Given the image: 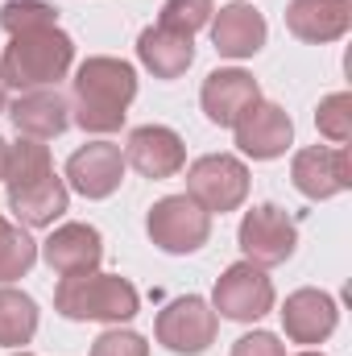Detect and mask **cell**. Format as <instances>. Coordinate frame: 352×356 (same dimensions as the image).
Instances as JSON below:
<instances>
[{
	"label": "cell",
	"instance_id": "1",
	"mask_svg": "<svg viewBox=\"0 0 352 356\" xmlns=\"http://www.w3.org/2000/svg\"><path fill=\"white\" fill-rule=\"evenodd\" d=\"M137 95V71L125 58H88L75 71V124L83 133H116L125 124V108Z\"/></svg>",
	"mask_w": 352,
	"mask_h": 356
},
{
	"label": "cell",
	"instance_id": "2",
	"mask_svg": "<svg viewBox=\"0 0 352 356\" xmlns=\"http://www.w3.org/2000/svg\"><path fill=\"white\" fill-rule=\"evenodd\" d=\"M75 63V42L54 25V29H33V33H17L0 58V79L4 88L17 91H38L54 88Z\"/></svg>",
	"mask_w": 352,
	"mask_h": 356
},
{
	"label": "cell",
	"instance_id": "3",
	"mask_svg": "<svg viewBox=\"0 0 352 356\" xmlns=\"http://www.w3.org/2000/svg\"><path fill=\"white\" fill-rule=\"evenodd\" d=\"M141 307V294L133 282L116 273H75L63 277L54 290V311L75 323H129Z\"/></svg>",
	"mask_w": 352,
	"mask_h": 356
},
{
	"label": "cell",
	"instance_id": "4",
	"mask_svg": "<svg viewBox=\"0 0 352 356\" xmlns=\"http://www.w3.org/2000/svg\"><path fill=\"white\" fill-rule=\"evenodd\" d=\"M145 232H150V241L162 253L182 257V253H195V249L207 245V236H211V211H203L191 195H166V199H158L150 207Z\"/></svg>",
	"mask_w": 352,
	"mask_h": 356
},
{
	"label": "cell",
	"instance_id": "5",
	"mask_svg": "<svg viewBox=\"0 0 352 356\" xmlns=\"http://www.w3.org/2000/svg\"><path fill=\"white\" fill-rule=\"evenodd\" d=\"M211 311L232 319V323H257L262 315L273 311V282L262 266L253 261H237L216 277L211 290Z\"/></svg>",
	"mask_w": 352,
	"mask_h": 356
},
{
	"label": "cell",
	"instance_id": "6",
	"mask_svg": "<svg viewBox=\"0 0 352 356\" xmlns=\"http://www.w3.org/2000/svg\"><path fill=\"white\" fill-rule=\"evenodd\" d=\"M186 195L203 207V211H237L249 195V170L241 158L232 154H207L199 162H191L186 170Z\"/></svg>",
	"mask_w": 352,
	"mask_h": 356
},
{
	"label": "cell",
	"instance_id": "7",
	"mask_svg": "<svg viewBox=\"0 0 352 356\" xmlns=\"http://www.w3.org/2000/svg\"><path fill=\"white\" fill-rule=\"evenodd\" d=\"M237 236H241L245 261H253V266H262V269L290 261L294 249H298V224L282 207H273V203H257L253 211H245Z\"/></svg>",
	"mask_w": 352,
	"mask_h": 356
},
{
	"label": "cell",
	"instance_id": "8",
	"mask_svg": "<svg viewBox=\"0 0 352 356\" xmlns=\"http://www.w3.org/2000/svg\"><path fill=\"white\" fill-rule=\"evenodd\" d=\"M216 327H220V323H216L211 302L199 298V294H186V298H175V302L158 315L154 336H158V344L170 348V353L195 356L216 340Z\"/></svg>",
	"mask_w": 352,
	"mask_h": 356
},
{
	"label": "cell",
	"instance_id": "9",
	"mask_svg": "<svg viewBox=\"0 0 352 356\" xmlns=\"http://www.w3.org/2000/svg\"><path fill=\"white\" fill-rule=\"evenodd\" d=\"M232 129H237L241 154L253 158V162H273V158H282V154L290 149V141H294L290 116H286L278 104H269V99H257Z\"/></svg>",
	"mask_w": 352,
	"mask_h": 356
},
{
	"label": "cell",
	"instance_id": "10",
	"mask_svg": "<svg viewBox=\"0 0 352 356\" xmlns=\"http://www.w3.org/2000/svg\"><path fill=\"white\" fill-rule=\"evenodd\" d=\"M125 166H133L137 175L145 178H175L186 166V149L182 137L166 124H141L129 133L125 145Z\"/></svg>",
	"mask_w": 352,
	"mask_h": 356
},
{
	"label": "cell",
	"instance_id": "11",
	"mask_svg": "<svg viewBox=\"0 0 352 356\" xmlns=\"http://www.w3.org/2000/svg\"><path fill=\"white\" fill-rule=\"evenodd\" d=\"M257 99H262L257 79H253L249 71H237V67L211 71V75L203 79V91H199V104H203L207 120L220 124V129H232Z\"/></svg>",
	"mask_w": 352,
	"mask_h": 356
},
{
	"label": "cell",
	"instance_id": "12",
	"mask_svg": "<svg viewBox=\"0 0 352 356\" xmlns=\"http://www.w3.org/2000/svg\"><path fill=\"white\" fill-rule=\"evenodd\" d=\"M290 178H294V186L307 199H332V195H340V191L352 186L349 149H323V145L298 149L294 166H290Z\"/></svg>",
	"mask_w": 352,
	"mask_h": 356
},
{
	"label": "cell",
	"instance_id": "13",
	"mask_svg": "<svg viewBox=\"0 0 352 356\" xmlns=\"http://www.w3.org/2000/svg\"><path fill=\"white\" fill-rule=\"evenodd\" d=\"M67 182L83 199H108L125 182V154H120V145L91 141L83 149H75L71 162H67Z\"/></svg>",
	"mask_w": 352,
	"mask_h": 356
},
{
	"label": "cell",
	"instance_id": "14",
	"mask_svg": "<svg viewBox=\"0 0 352 356\" xmlns=\"http://www.w3.org/2000/svg\"><path fill=\"white\" fill-rule=\"evenodd\" d=\"M42 257L58 277L95 273V266L104 261V241L91 224H63L42 241Z\"/></svg>",
	"mask_w": 352,
	"mask_h": 356
},
{
	"label": "cell",
	"instance_id": "15",
	"mask_svg": "<svg viewBox=\"0 0 352 356\" xmlns=\"http://www.w3.org/2000/svg\"><path fill=\"white\" fill-rule=\"evenodd\" d=\"M340 323L336 298L323 290H294L282 307V327L294 344H323Z\"/></svg>",
	"mask_w": 352,
	"mask_h": 356
},
{
	"label": "cell",
	"instance_id": "16",
	"mask_svg": "<svg viewBox=\"0 0 352 356\" xmlns=\"http://www.w3.org/2000/svg\"><path fill=\"white\" fill-rule=\"evenodd\" d=\"M211 46L224 58H253L265 46V17L253 4H228L220 13H211Z\"/></svg>",
	"mask_w": 352,
	"mask_h": 356
},
{
	"label": "cell",
	"instance_id": "17",
	"mask_svg": "<svg viewBox=\"0 0 352 356\" xmlns=\"http://www.w3.org/2000/svg\"><path fill=\"white\" fill-rule=\"evenodd\" d=\"M286 29L298 42H336L352 29V0H290Z\"/></svg>",
	"mask_w": 352,
	"mask_h": 356
},
{
	"label": "cell",
	"instance_id": "18",
	"mask_svg": "<svg viewBox=\"0 0 352 356\" xmlns=\"http://www.w3.org/2000/svg\"><path fill=\"white\" fill-rule=\"evenodd\" d=\"M13 124L21 137H33V141H50L58 133H67L71 124V104L58 95L54 88H38V91H21V99L8 108Z\"/></svg>",
	"mask_w": 352,
	"mask_h": 356
},
{
	"label": "cell",
	"instance_id": "19",
	"mask_svg": "<svg viewBox=\"0 0 352 356\" xmlns=\"http://www.w3.org/2000/svg\"><path fill=\"white\" fill-rule=\"evenodd\" d=\"M71 195H67V182L54 175H42L33 182H21V186H8V211L25 224V228H46L54 224L63 211H67Z\"/></svg>",
	"mask_w": 352,
	"mask_h": 356
},
{
	"label": "cell",
	"instance_id": "20",
	"mask_svg": "<svg viewBox=\"0 0 352 356\" xmlns=\"http://www.w3.org/2000/svg\"><path fill=\"white\" fill-rule=\"evenodd\" d=\"M137 58L154 79H178L195 63V42L186 33L166 29V25H150L137 38Z\"/></svg>",
	"mask_w": 352,
	"mask_h": 356
},
{
	"label": "cell",
	"instance_id": "21",
	"mask_svg": "<svg viewBox=\"0 0 352 356\" xmlns=\"http://www.w3.org/2000/svg\"><path fill=\"white\" fill-rule=\"evenodd\" d=\"M38 332V302L13 286H0V344L21 348Z\"/></svg>",
	"mask_w": 352,
	"mask_h": 356
},
{
	"label": "cell",
	"instance_id": "22",
	"mask_svg": "<svg viewBox=\"0 0 352 356\" xmlns=\"http://www.w3.org/2000/svg\"><path fill=\"white\" fill-rule=\"evenodd\" d=\"M58 25V8L46 0H8L0 8V29L4 33H33V29H54Z\"/></svg>",
	"mask_w": 352,
	"mask_h": 356
},
{
	"label": "cell",
	"instance_id": "23",
	"mask_svg": "<svg viewBox=\"0 0 352 356\" xmlns=\"http://www.w3.org/2000/svg\"><path fill=\"white\" fill-rule=\"evenodd\" d=\"M50 149L33 137H21L17 145H8V175H4V186H21V182H33V178L50 175Z\"/></svg>",
	"mask_w": 352,
	"mask_h": 356
},
{
	"label": "cell",
	"instance_id": "24",
	"mask_svg": "<svg viewBox=\"0 0 352 356\" xmlns=\"http://www.w3.org/2000/svg\"><path fill=\"white\" fill-rule=\"evenodd\" d=\"M38 261V245L29 241V232L25 228H4L0 232V282H17V277H25L29 269Z\"/></svg>",
	"mask_w": 352,
	"mask_h": 356
},
{
	"label": "cell",
	"instance_id": "25",
	"mask_svg": "<svg viewBox=\"0 0 352 356\" xmlns=\"http://www.w3.org/2000/svg\"><path fill=\"white\" fill-rule=\"evenodd\" d=\"M315 129H319L328 141H336V145L349 141L352 137V95L349 91H332V95L319 99V108H315Z\"/></svg>",
	"mask_w": 352,
	"mask_h": 356
},
{
	"label": "cell",
	"instance_id": "26",
	"mask_svg": "<svg viewBox=\"0 0 352 356\" xmlns=\"http://www.w3.org/2000/svg\"><path fill=\"white\" fill-rule=\"evenodd\" d=\"M211 13H216V4H211V0H166V4H162V21H158V25H166V29H175V33L195 38V33L211 21Z\"/></svg>",
	"mask_w": 352,
	"mask_h": 356
},
{
	"label": "cell",
	"instance_id": "27",
	"mask_svg": "<svg viewBox=\"0 0 352 356\" xmlns=\"http://www.w3.org/2000/svg\"><path fill=\"white\" fill-rule=\"evenodd\" d=\"M91 356H150V344H145L137 332L112 327V332H104V336L91 344Z\"/></svg>",
	"mask_w": 352,
	"mask_h": 356
},
{
	"label": "cell",
	"instance_id": "28",
	"mask_svg": "<svg viewBox=\"0 0 352 356\" xmlns=\"http://www.w3.org/2000/svg\"><path fill=\"white\" fill-rule=\"evenodd\" d=\"M232 356H286V348L269 332H249V336H241L232 344Z\"/></svg>",
	"mask_w": 352,
	"mask_h": 356
},
{
	"label": "cell",
	"instance_id": "29",
	"mask_svg": "<svg viewBox=\"0 0 352 356\" xmlns=\"http://www.w3.org/2000/svg\"><path fill=\"white\" fill-rule=\"evenodd\" d=\"M4 175H8V141L0 137V182H4Z\"/></svg>",
	"mask_w": 352,
	"mask_h": 356
},
{
	"label": "cell",
	"instance_id": "30",
	"mask_svg": "<svg viewBox=\"0 0 352 356\" xmlns=\"http://www.w3.org/2000/svg\"><path fill=\"white\" fill-rule=\"evenodd\" d=\"M4 91L8 88H4V79H0V112H4Z\"/></svg>",
	"mask_w": 352,
	"mask_h": 356
},
{
	"label": "cell",
	"instance_id": "31",
	"mask_svg": "<svg viewBox=\"0 0 352 356\" xmlns=\"http://www.w3.org/2000/svg\"><path fill=\"white\" fill-rule=\"evenodd\" d=\"M4 228H8V220H4V216H0V232H4Z\"/></svg>",
	"mask_w": 352,
	"mask_h": 356
},
{
	"label": "cell",
	"instance_id": "32",
	"mask_svg": "<svg viewBox=\"0 0 352 356\" xmlns=\"http://www.w3.org/2000/svg\"><path fill=\"white\" fill-rule=\"evenodd\" d=\"M298 356H323V353H298Z\"/></svg>",
	"mask_w": 352,
	"mask_h": 356
},
{
	"label": "cell",
	"instance_id": "33",
	"mask_svg": "<svg viewBox=\"0 0 352 356\" xmlns=\"http://www.w3.org/2000/svg\"><path fill=\"white\" fill-rule=\"evenodd\" d=\"M17 356H33V353H17Z\"/></svg>",
	"mask_w": 352,
	"mask_h": 356
}]
</instances>
